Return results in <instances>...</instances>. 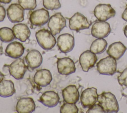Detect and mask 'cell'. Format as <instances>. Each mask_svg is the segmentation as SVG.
Returning <instances> with one entry per match:
<instances>
[{"instance_id":"obj_1","label":"cell","mask_w":127,"mask_h":113,"mask_svg":"<svg viewBox=\"0 0 127 113\" xmlns=\"http://www.w3.org/2000/svg\"><path fill=\"white\" fill-rule=\"evenodd\" d=\"M98 102L105 113H117L119 106L115 96L111 92H103L98 97Z\"/></svg>"},{"instance_id":"obj_2","label":"cell","mask_w":127,"mask_h":113,"mask_svg":"<svg viewBox=\"0 0 127 113\" xmlns=\"http://www.w3.org/2000/svg\"><path fill=\"white\" fill-rule=\"evenodd\" d=\"M35 35L38 43L44 50L52 49L56 43L54 35L47 29H40L36 32Z\"/></svg>"},{"instance_id":"obj_3","label":"cell","mask_w":127,"mask_h":113,"mask_svg":"<svg viewBox=\"0 0 127 113\" xmlns=\"http://www.w3.org/2000/svg\"><path fill=\"white\" fill-rule=\"evenodd\" d=\"M97 69L100 74L112 76L116 72V60L110 56L103 58L97 63Z\"/></svg>"},{"instance_id":"obj_4","label":"cell","mask_w":127,"mask_h":113,"mask_svg":"<svg viewBox=\"0 0 127 113\" xmlns=\"http://www.w3.org/2000/svg\"><path fill=\"white\" fill-rule=\"evenodd\" d=\"M93 12L98 21H106L116 15L115 10L110 4H99L95 6Z\"/></svg>"},{"instance_id":"obj_5","label":"cell","mask_w":127,"mask_h":113,"mask_svg":"<svg viewBox=\"0 0 127 113\" xmlns=\"http://www.w3.org/2000/svg\"><path fill=\"white\" fill-rule=\"evenodd\" d=\"M90 24L87 18L80 12H76L69 19V27L70 30L78 32L88 29Z\"/></svg>"},{"instance_id":"obj_6","label":"cell","mask_w":127,"mask_h":113,"mask_svg":"<svg viewBox=\"0 0 127 113\" xmlns=\"http://www.w3.org/2000/svg\"><path fill=\"white\" fill-rule=\"evenodd\" d=\"M48 26L52 33L56 35L66 26V19L61 13H56L50 18Z\"/></svg>"},{"instance_id":"obj_7","label":"cell","mask_w":127,"mask_h":113,"mask_svg":"<svg viewBox=\"0 0 127 113\" xmlns=\"http://www.w3.org/2000/svg\"><path fill=\"white\" fill-rule=\"evenodd\" d=\"M50 19L49 11L45 8L34 10L30 15L29 20L34 26H42L48 22Z\"/></svg>"},{"instance_id":"obj_8","label":"cell","mask_w":127,"mask_h":113,"mask_svg":"<svg viewBox=\"0 0 127 113\" xmlns=\"http://www.w3.org/2000/svg\"><path fill=\"white\" fill-rule=\"evenodd\" d=\"M98 95L95 88H88L84 90L80 96V103L84 108H89L97 102Z\"/></svg>"},{"instance_id":"obj_9","label":"cell","mask_w":127,"mask_h":113,"mask_svg":"<svg viewBox=\"0 0 127 113\" xmlns=\"http://www.w3.org/2000/svg\"><path fill=\"white\" fill-rule=\"evenodd\" d=\"M9 72L11 76L16 80L22 79L26 71V66L24 60L17 58L8 66Z\"/></svg>"},{"instance_id":"obj_10","label":"cell","mask_w":127,"mask_h":113,"mask_svg":"<svg viewBox=\"0 0 127 113\" xmlns=\"http://www.w3.org/2000/svg\"><path fill=\"white\" fill-rule=\"evenodd\" d=\"M111 31L110 25L108 22L98 21L93 24L91 29V33L94 37L104 38L109 35Z\"/></svg>"},{"instance_id":"obj_11","label":"cell","mask_w":127,"mask_h":113,"mask_svg":"<svg viewBox=\"0 0 127 113\" xmlns=\"http://www.w3.org/2000/svg\"><path fill=\"white\" fill-rule=\"evenodd\" d=\"M57 46L60 51L64 53L70 52L74 46V38L69 33L60 35L57 39Z\"/></svg>"},{"instance_id":"obj_12","label":"cell","mask_w":127,"mask_h":113,"mask_svg":"<svg viewBox=\"0 0 127 113\" xmlns=\"http://www.w3.org/2000/svg\"><path fill=\"white\" fill-rule=\"evenodd\" d=\"M8 19L12 23H18L24 20V9L18 3H12L7 9Z\"/></svg>"},{"instance_id":"obj_13","label":"cell","mask_w":127,"mask_h":113,"mask_svg":"<svg viewBox=\"0 0 127 113\" xmlns=\"http://www.w3.org/2000/svg\"><path fill=\"white\" fill-rule=\"evenodd\" d=\"M79 63L84 72H88L93 68L97 61L95 54L90 50H86L81 53L79 59Z\"/></svg>"},{"instance_id":"obj_14","label":"cell","mask_w":127,"mask_h":113,"mask_svg":"<svg viewBox=\"0 0 127 113\" xmlns=\"http://www.w3.org/2000/svg\"><path fill=\"white\" fill-rule=\"evenodd\" d=\"M58 72L63 75H69L74 73L76 67L73 60L68 57L59 58L57 60Z\"/></svg>"},{"instance_id":"obj_15","label":"cell","mask_w":127,"mask_h":113,"mask_svg":"<svg viewBox=\"0 0 127 113\" xmlns=\"http://www.w3.org/2000/svg\"><path fill=\"white\" fill-rule=\"evenodd\" d=\"M33 80L37 85L45 87L51 83L52 80V75L49 70L43 69L36 72Z\"/></svg>"},{"instance_id":"obj_16","label":"cell","mask_w":127,"mask_h":113,"mask_svg":"<svg viewBox=\"0 0 127 113\" xmlns=\"http://www.w3.org/2000/svg\"><path fill=\"white\" fill-rule=\"evenodd\" d=\"M25 61L29 69L33 70L39 67L43 61L41 53L37 50H31L28 52L25 57Z\"/></svg>"},{"instance_id":"obj_17","label":"cell","mask_w":127,"mask_h":113,"mask_svg":"<svg viewBox=\"0 0 127 113\" xmlns=\"http://www.w3.org/2000/svg\"><path fill=\"white\" fill-rule=\"evenodd\" d=\"M35 104L31 98L20 99L16 106V110L19 113H31L35 111Z\"/></svg>"},{"instance_id":"obj_18","label":"cell","mask_w":127,"mask_h":113,"mask_svg":"<svg viewBox=\"0 0 127 113\" xmlns=\"http://www.w3.org/2000/svg\"><path fill=\"white\" fill-rule=\"evenodd\" d=\"M63 97L65 103L76 104L79 100V93L75 85H69L62 91Z\"/></svg>"},{"instance_id":"obj_19","label":"cell","mask_w":127,"mask_h":113,"mask_svg":"<svg viewBox=\"0 0 127 113\" xmlns=\"http://www.w3.org/2000/svg\"><path fill=\"white\" fill-rule=\"evenodd\" d=\"M38 101L47 107L53 108L58 104L60 97L55 92L49 91L44 92L41 96Z\"/></svg>"},{"instance_id":"obj_20","label":"cell","mask_w":127,"mask_h":113,"mask_svg":"<svg viewBox=\"0 0 127 113\" xmlns=\"http://www.w3.org/2000/svg\"><path fill=\"white\" fill-rule=\"evenodd\" d=\"M24 47L22 43L14 41L8 44L6 47L5 52L6 55L12 58H20L24 53Z\"/></svg>"},{"instance_id":"obj_21","label":"cell","mask_w":127,"mask_h":113,"mask_svg":"<svg viewBox=\"0 0 127 113\" xmlns=\"http://www.w3.org/2000/svg\"><path fill=\"white\" fill-rule=\"evenodd\" d=\"M12 29L15 38L21 42L26 41L31 34L29 27L24 23L16 24L13 26Z\"/></svg>"},{"instance_id":"obj_22","label":"cell","mask_w":127,"mask_h":113,"mask_svg":"<svg viewBox=\"0 0 127 113\" xmlns=\"http://www.w3.org/2000/svg\"><path fill=\"white\" fill-rule=\"evenodd\" d=\"M126 50L127 47L121 42L118 41L109 45L107 53L116 60H119L123 56Z\"/></svg>"},{"instance_id":"obj_23","label":"cell","mask_w":127,"mask_h":113,"mask_svg":"<svg viewBox=\"0 0 127 113\" xmlns=\"http://www.w3.org/2000/svg\"><path fill=\"white\" fill-rule=\"evenodd\" d=\"M15 92L13 83L10 80H3L0 83V96L3 98L12 96Z\"/></svg>"},{"instance_id":"obj_24","label":"cell","mask_w":127,"mask_h":113,"mask_svg":"<svg viewBox=\"0 0 127 113\" xmlns=\"http://www.w3.org/2000/svg\"><path fill=\"white\" fill-rule=\"evenodd\" d=\"M107 42L104 38H97L93 41L90 47V50L95 54H99L106 50Z\"/></svg>"},{"instance_id":"obj_25","label":"cell","mask_w":127,"mask_h":113,"mask_svg":"<svg viewBox=\"0 0 127 113\" xmlns=\"http://www.w3.org/2000/svg\"><path fill=\"white\" fill-rule=\"evenodd\" d=\"M15 36L12 29L9 27H3L0 28V40L3 42L8 43L12 41Z\"/></svg>"},{"instance_id":"obj_26","label":"cell","mask_w":127,"mask_h":113,"mask_svg":"<svg viewBox=\"0 0 127 113\" xmlns=\"http://www.w3.org/2000/svg\"><path fill=\"white\" fill-rule=\"evenodd\" d=\"M44 7L48 10H57L61 8V4L59 0H43Z\"/></svg>"},{"instance_id":"obj_27","label":"cell","mask_w":127,"mask_h":113,"mask_svg":"<svg viewBox=\"0 0 127 113\" xmlns=\"http://www.w3.org/2000/svg\"><path fill=\"white\" fill-rule=\"evenodd\" d=\"M78 112V109L75 104L64 103L60 108L61 113H77Z\"/></svg>"},{"instance_id":"obj_28","label":"cell","mask_w":127,"mask_h":113,"mask_svg":"<svg viewBox=\"0 0 127 113\" xmlns=\"http://www.w3.org/2000/svg\"><path fill=\"white\" fill-rule=\"evenodd\" d=\"M18 3L24 10H33L37 6L36 0H18Z\"/></svg>"},{"instance_id":"obj_29","label":"cell","mask_w":127,"mask_h":113,"mask_svg":"<svg viewBox=\"0 0 127 113\" xmlns=\"http://www.w3.org/2000/svg\"><path fill=\"white\" fill-rule=\"evenodd\" d=\"M118 81L122 87L127 88V68L125 69L118 77Z\"/></svg>"},{"instance_id":"obj_30","label":"cell","mask_w":127,"mask_h":113,"mask_svg":"<svg viewBox=\"0 0 127 113\" xmlns=\"http://www.w3.org/2000/svg\"><path fill=\"white\" fill-rule=\"evenodd\" d=\"M87 113H105L104 110L102 107L100 106L99 104H94L86 112Z\"/></svg>"},{"instance_id":"obj_31","label":"cell","mask_w":127,"mask_h":113,"mask_svg":"<svg viewBox=\"0 0 127 113\" xmlns=\"http://www.w3.org/2000/svg\"><path fill=\"white\" fill-rule=\"evenodd\" d=\"M6 15L5 9L3 6L0 5V22L2 21L5 18Z\"/></svg>"},{"instance_id":"obj_32","label":"cell","mask_w":127,"mask_h":113,"mask_svg":"<svg viewBox=\"0 0 127 113\" xmlns=\"http://www.w3.org/2000/svg\"><path fill=\"white\" fill-rule=\"evenodd\" d=\"M122 18L123 19V20L127 22V6L122 13Z\"/></svg>"},{"instance_id":"obj_33","label":"cell","mask_w":127,"mask_h":113,"mask_svg":"<svg viewBox=\"0 0 127 113\" xmlns=\"http://www.w3.org/2000/svg\"><path fill=\"white\" fill-rule=\"evenodd\" d=\"M11 0H0V2L7 4V3H10Z\"/></svg>"},{"instance_id":"obj_34","label":"cell","mask_w":127,"mask_h":113,"mask_svg":"<svg viewBox=\"0 0 127 113\" xmlns=\"http://www.w3.org/2000/svg\"><path fill=\"white\" fill-rule=\"evenodd\" d=\"M123 31H124V33L125 36L127 38V25L125 26V27L124 28Z\"/></svg>"},{"instance_id":"obj_35","label":"cell","mask_w":127,"mask_h":113,"mask_svg":"<svg viewBox=\"0 0 127 113\" xmlns=\"http://www.w3.org/2000/svg\"><path fill=\"white\" fill-rule=\"evenodd\" d=\"M4 79V75L0 71V83Z\"/></svg>"},{"instance_id":"obj_36","label":"cell","mask_w":127,"mask_h":113,"mask_svg":"<svg viewBox=\"0 0 127 113\" xmlns=\"http://www.w3.org/2000/svg\"><path fill=\"white\" fill-rule=\"evenodd\" d=\"M2 52V45L1 42H0V52Z\"/></svg>"},{"instance_id":"obj_37","label":"cell","mask_w":127,"mask_h":113,"mask_svg":"<svg viewBox=\"0 0 127 113\" xmlns=\"http://www.w3.org/2000/svg\"></svg>"},{"instance_id":"obj_38","label":"cell","mask_w":127,"mask_h":113,"mask_svg":"<svg viewBox=\"0 0 127 113\" xmlns=\"http://www.w3.org/2000/svg\"></svg>"}]
</instances>
